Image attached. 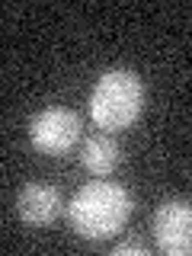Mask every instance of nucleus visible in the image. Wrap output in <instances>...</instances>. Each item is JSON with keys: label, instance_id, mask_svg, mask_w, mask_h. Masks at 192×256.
<instances>
[{"label": "nucleus", "instance_id": "f257e3e1", "mask_svg": "<svg viewBox=\"0 0 192 256\" xmlns=\"http://www.w3.org/2000/svg\"><path fill=\"white\" fill-rule=\"evenodd\" d=\"M132 196L118 182H86L68 202V224L84 240H106L125 228Z\"/></svg>", "mask_w": 192, "mask_h": 256}, {"label": "nucleus", "instance_id": "f03ea898", "mask_svg": "<svg viewBox=\"0 0 192 256\" xmlns=\"http://www.w3.org/2000/svg\"><path fill=\"white\" fill-rule=\"evenodd\" d=\"M144 109V84L134 70L112 68L96 80L90 93V116L106 132H122Z\"/></svg>", "mask_w": 192, "mask_h": 256}, {"label": "nucleus", "instance_id": "7ed1b4c3", "mask_svg": "<svg viewBox=\"0 0 192 256\" xmlns=\"http://www.w3.org/2000/svg\"><path fill=\"white\" fill-rule=\"evenodd\" d=\"M80 138V116L64 106H48L29 118V141L42 154H64Z\"/></svg>", "mask_w": 192, "mask_h": 256}, {"label": "nucleus", "instance_id": "20e7f679", "mask_svg": "<svg viewBox=\"0 0 192 256\" xmlns=\"http://www.w3.org/2000/svg\"><path fill=\"white\" fill-rule=\"evenodd\" d=\"M154 244L166 256H192V202L170 198L154 212Z\"/></svg>", "mask_w": 192, "mask_h": 256}, {"label": "nucleus", "instance_id": "39448f33", "mask_svg": "<svg viewBox=\"0 0 192 256\" xmlns=\"http://www.w3.org/2000/svg\"><path fill=\"white\" fill-rule=\"evenodd\" d=\"M16 212L20 218L32 224V228H45V224L58 221L64 212V198L54 186H45V182H29V186L20 189V198H16Z\"/></svg>", "mask_w": 192, "mask_h": 256}, {"label": "nucleus", "instance_id": "423d86ee", "mask_svg": "<svg viewBox=\"0 0 192 256\" xmlns=\"http://www.w3.org/2000/svg\"><path fill=\"white\" fill-rule=\"evenodd\" d=\"M80 160H84V166L93 176H109L122 164V148H118L116 138H109V134H90L86 144H84Z\"/></svg>", "mask_w": 192, "mask_h": 256}, {"label": "nucleus", "instance_id": "0eeeda50", "mask_svg": "<svg viewBox=\"0 0 192 256\" xmlns=\"http://www.w3.org/2000/svg\"><path fill=\"white\" fill-rule=\"evenodd\" d=\"M144 256L148 250H144V244L141 240H122V244H116V256Z\"/></svg>", "mask_w": 192, "mask_h": 256}]
</instances>
